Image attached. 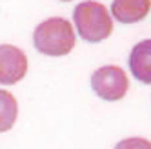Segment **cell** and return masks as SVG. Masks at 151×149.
<instances>
[{
    "label": "cell",
    "mask_w": 151,
    "mask_h": 149,
    "mask_svg": "<svg viewBox=\"0 0 151 149\" xmlns=\"http://www.w3.org/2000/svg\"><path fill=\"white\" fill-rule=\"evenodd\" d=\"M73 24L78 37L89 44L104 42L113 33V18L107 7L96 0H86L75 7Z\"/></svg>",
    "instance_id": "obj_2"
},
{
    "label": "cell",
    "mask_w": 151,
    "mask_h": 149,
    "mask_svg": "<svg viewBox=\"0 0 151 149\" xmlns=\"http://www.w3.org/2000/svg\"><path fill=\"white\" fill-rule=\"evenodd\" d=\"M151 11V0H113L111 18L120 24H137L142 22Z\"/></svg>",
    "instance_id": "obj_6"
},
{
    "label": "cell",
    "mask_w": 151,
    "mask_h": 149,
    "mask_svg": "<svg viewBox=\"0 0 151 149\" xmlns=\"http://www.w3.org/2000/svg\"><path fill=\"white\" fill-rule=\"evenodd\" d=\"M33 44L35 49L46 57H66L75 49L77 33L69 20L62 16H51L35 27Z\"/></svg>",
    "instance_id": "obj_1"
},
{
    "label": "cell",
    "mask_w": 151,
    "mask_h": 149,
    "mask_svg": "<svg viewBox=\"0 0 151 149\" xmlns=\"http://www.w3.org/2000/svg\"><path fill=\"white\" fill-rule=\"evenodd\" d=\"M18 118V102L13 93L0 89V133L9 131Z\"/></svg>",
    "instance_id": "obj_7"
},
{
    "label": "cell",
    "mask_w": 151,
    "mask_h": 149,
    "mask_svg": "<svg viewBox=\"0 0 151 149\" xmlns=\"http://www.w3.org/2000/svg\"><path fill=\"white\" fill-rule=\"evenodd\" d=\"M91 89L106 102H118L129 89V78L122 67L102 66L91 74Z\"/></svg>",
    "instance_id": "obj_3"
},
{
    "label": "cell",
    "mask_w": 151,
    "mask_h": 149,
    "mask_svg": "<svg viewBox=\"0 0 151 149\" xmlns=\"http://www.w3.org/2000/svg\"><path fill=\"white\" fill-rule=\"evenodd\" d=\"M115 149H151V140L142 136H131V138H124L120 140Z\"/></svg>",
    "instance_id": "obj_8"
},
{
    "label": "cell",
    "mask_w": 151,
    "mask_h": 149,
    "mask_svg": "<svg viewBox=\"0 0 151 149\" xmlns=\"http://www.w3.org/2000/svg\"><path fill=\"white\" fill-rule=\"evenodd\" d=\"M62 2H71V0H62Z\"/></svg>",
    "instance_id": "obj_9"
},
{
    "label": "cell",
    "mask_w": 151,
    "mask_h": 149,
    "mask_svg": "<svg viewBox=\"0 0 151 149\" xmlns=\"http://www.w3.org/2000/svg\"><path fill=\"white\" fill-rule=\"evenodd\" d=\"M127 66L135 80L151 86V38L140 40L133 46L127 58Z\"/></svg>",
    "instance_id": "obj_5"
},
{
    "label": "cell",
    "mask_w": 151,
    "mask_h": 149,
    "mask_svg": "<svg viewBox=\"0 0 151 149\" xmlns=\"http://www.w3.org/2000/svg\"><path fill=\"white\" fill-rule=\"evenodd\" d=\"M29 69V62L26 53L11 44L0 46V84L13 86L18 84Z\"/></svg>",
    "instance_id": "obj_4"
}]
</instances>
